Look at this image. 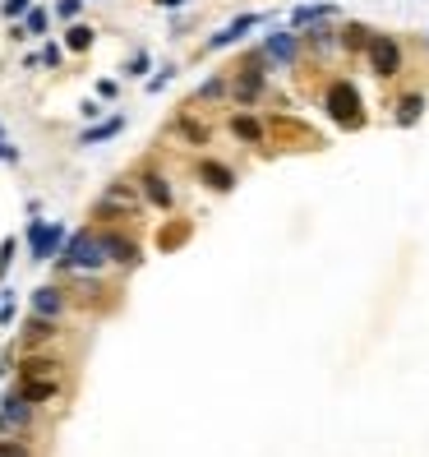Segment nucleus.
<instances>
[{
    "label": "nucleus",
    "instance_id": "1",
    "mask_svg": "<svg viewBox=\"0 0 429 457\" xmlns=\"http://www.w3.org/2000/svg\"><path fill=\"white\" fill-rule=\"evenodd\" d=\"M106 259H111V255H106V240L93 236V231L70 236V240H65V250H61V268H74V273H97Z\"/></svg>",
    "mask_w": 429,
    "mask_h": 457
},
{
    "label": "nucleus",
    "instance_id": "2",
    "mask_svg": "<svg viewBox=\"0 0 429 457\" xmlns=\"http://www.w3.org/2000/svg\"><path fill=\"white\" fill-rule=\"evenodd\" d=\"M28 250H33L37 264H42V259H61V250H65V227H61V222L33 217V227H28Z\"/></svg>",
    "mask_w": 429,
    "mask_h": 457
},
{
    "label": "nucleus",
    "instance_id": "3",
    "mask_svg": "<svg viewBox=\"0 0 429 457\" xmlns=\"http://www.w3.org/2000/svg\"><path fill=\"white\" fill-rule=\"evenodd\" d=\"M369 70H374L378 79L397 74L402 70V46H397L393 37H374V42H369Z\"/></svg>",
    "mask_w": 429,
    "mask_h": 457
},
{
    "label": "nucleus",
    "instance_id": "4",
    "mask_svg": "<svg viewBox=\"0 0 429 457\" xmlns=\"http://www.w3.org/2000/svg\"><path fill=\"white\" fill-rule=\"evenodd\" d=\"M28 421H33V402H28V393L19 388V393H9L5 402H0V434H9V430H24Z\"/></svg>",
    "mask_w": 429,
    "mask_h": 457
},
{
    "label": "nucleus",
    "instance_id": "5",
    "mask_svg": "<svg viewBox=\"0 0 429 457\" xmlns=\"http://www.w3.org/2000/svg\"><path fill=\"white\" fill-rule=\"evenodd\" d=\"M328 106H333V115L342 125H360V93L351 83H333L328 88Z\"/></svg>",
    "mask_w": 429,
    "mask_h": 457
},
{
    "label": "nucleus",
    "instance_id": "6",
    "mask_svg": "<svg viewBox=\"0 0 429 457\" xmlns=\"http://www.w3.org/2000/svg\"><path fill=\"white\" fill-rule=\"evenodd\" d=\"M263 19L259 14H240V19H231L227 28H222V33H212L208 37V51H222V46H231V42H240V37L249 33V28H259Z\"/></svg>",
    "mask_w": 429,
    "mask_h": 457
},
{
    "label": "nucleus",
    "instance_id": "7",
    "mask_svg": "<svg viewBox=\"0 0 429 457\" xmlns=\"http://www.w3.org/2000/svg\"><path fill=\"white\" fill-rule=\"evenodd\" d=\"M263 56H268L272 65H296V56H300L296 33H268V42H263Z\"/></svg>",
    "mask_w": 429,
    "mask_h": 457
},
{
    "label": "nucleus",
    "instance_id": "8",
    "mask_svg": "<svg viewBox=\"0 0 429 457\" xmlns=\"http://www.w3.org/2000/svg\"><path fill=\"white\" fill-rule=\"evenodd\" d=\"M33 309H37V314H46V319H61L65 291H61V287H37V291H33Z\"/></svg>",
    "mask_w": 429,
    "mask_h": 457
},
{
    "label": "nucleus",
    "instance_id": "9",
    "mask_svg": "<svg viewBox=\"0 0 429 457\" xmlns=\"http://www.w3.org/2000/svg\"><path fill=\"white\" fill-rule=\"evenodd\" d=\"M102 240H106V255H111L115 264H125V268L139 264V245H134V240H125V236H102Z\"/></svg>",
    "mask_w": 429,
    "mask_h": 457
},
{
    "label": "nucleus",
    "instance_id": "10",
    "mask_svg": "<svg viewBox=\"0 0 429 457\" xmlns=\"http://www.w3.org/2000/svg\"><path fill=\"white\" fill-rule=\"evenodd\" d=\"M199 180L212 185V190H231V185H236V171L222 167V162H203V167H199Z\"/></svg>",
    "mask_w": 429,
    "mask_h": 457
},
{
    "label": "nucleus",
    "instance_id": "11",
    "mask_svg": "<svg viewBox=\"0 0 429 457\" xmlns=\"http://www.w3.org/2000/svg\"><path fill=\"white\" fill-rule=\"evenodd\" d=\"M143 190H148V199L157 203V208H171V185L157 176V171H148V176H143Z\"/></svg>",
    "mask_w": 429,
    "mask_h": 457
},
{
    "label": "nucleus",
    "instance_id": "12",
    "mask_svg": "<svg viewBox=\"0 0 429 457\" xmlns=\"http://www.w3.org/2000/svg\"><path fill=\"white\" fill-rule=\"evenodd\" d=\"M120 130H125V115H111V120H102V125H93V130H83L79 143H102V139H111V134H120Z\"/></svg>",
    "mask_w": 429,
    "mask_h": 457
},
{
    "label": "nucleus",
    "instance_id": "13",
    "mask_svg": "<svg viewBox=\"0 0 429 457\" xmlns=\"http://www.w3.org/2000/svg\"><path fill=\"white\" fill-rule=\"evenodd\" d=\"M259 88H263V70H240V79H236V97H240V102H254V97H259Z\"/></svg>",
    "mask_w": 429,
    "mask_h": 457
},
{
    "label": "nucleus",
    "instance_id": "14",
    "mask_svg": "<svg viewBox=\"0 0 429 457\" xmlns=\"http://www.w3.org/2000/svg\"><path fill=\"white\" fill-rule=\"evenodd\" d=\"M420 111H425V97L420 93L402 97V102H397V125H415V120H420Z\"/></svg>",
    "mask_w": 429,
    "mask_h": 457
},
{
    "label": "nucleus",
    "instance_id": "15",
    "mask_svg": "<svg viewBox=\"0 0 429 457\" xmlns=\"http://www.w3.org/2000/svg\"><path fill=\"white\" fill-rule=\"evenodd\" d=\"M24 337H28V342H46V337H56V319L33 314V319H28V328H24Z\"/></svg>",
    "mask_w": 429,
    "mask_h": 457
},
{
    "label": "nucleus",
    "instance_id": "16",
    "mask_svg": "<svg viewBox=\"0 0 429 457\" xmlns=\"http://www.w3.org/2000/svg\"><path fill=\"white\" fill-rule=\"evenodd\" d=\"M56 365H61V361H51V356H28V361H24V379H51Z\"/></svg>",
    "mask_w": 429,
    "mask_h": 457
},
{
    "label": "nucleus",
    "instance_id": "17",
    "mask_svg": "<svg viewBox=\"0 0 429 457\" xmlns=\"http://www.w3.org/2000/svg\"><path fill=\"white\" fill-rule=\"evenodd\" d=\"M328 14H333V5H328V0H324V5H300L296 14H291V24H324Z\"/></svg>",
    "mask_w": 429,
    "mask_h": 457
},
{
    "label": "nucleus",
    "instance_id": "18",
    "mask_svg": "<svg viewBox=\"0 0 429 457\" xmlns=\"http://www.w3.org/2000/svg\"><path fill=\"white\" fill-rule=\"evenodd\" d=\"M369 42H374V37H369V28H360V24H351L342 33V46H351V51H369Z\"/></svg>",
    "mask_w": 429,
    "mask_h": 457
},
{
    "label": "nucleus",
    "instance_id": "19",
    "mask_svg": "<svg viewBox=\"0 0 429 457\" xmlns=\"http://www.w3.org/2000/svg\"><path fill=\"white\" fill-rule=\"evenodd\" d=\"M46 33V9H28L24 14V37H42Z\"/></svg>",
    "mask_w": 429,
    "mask_h": 457
},
{
    "label": "nucleus",
    "instance_id": "20",
    "mask_svg": "<svg viewBox=\"0 0 429 457\" xmlns=\"http://www.w3.org/2000/svg\"><path fill=\"white\" fill-rule=\"evenodd\" d=\"M231 130H236L240 139H249V143H259V139H263L259 120H249V115H236V120H231Z\"/></svg>",
    "mask_w": 429,
    "mask_h": 457
},
{
    "label": "nucleus",
    "instance_id": "21",
    "mask_svg": "<svg viewBox=\"0 0 429 457\" xmlns=\"http://www.w3.org/2000/svg\"><path fill=\"white\" fill-rule=\"evenodd\" d=\"M88 46H93V28H88V24H74V28H70V51H88Z\"/></svg>",
    "mask_w": 429,
    "mask_h": 457
},
{
    "label": "nucleus",
    "instance_id": "22",
    "mask_svg": "<svg viewBox=\"0 0 429 457\" xmlns=\"http://www.w3.org/2000/svg\"><path fill=\"white\" fill-rule=\"evenodd\" d=\"M333 42H337V37H333V33H328V28H324V24H319V28H314V33H309V46H314V51H333Z\"/></svg>",
    "mask_w": 429,
    "mask_h": 457
},
{
    "label": "nucleus",
    "instance_id": "23",
    "mask_svg": "<svg viewBox=\"0 0 429 457\" xmlns=\"http://www.w3.org/2000/svg\"><path fill=\"white\" fill-rule=\"evenodd\" d=\"M175 130H180V134H185V139H190V143H208V130H203V125H194V120H180V125H175Z\"/></svg>",
    "mask_w": 429,
    "mask_h": 457
},
{
    "label": "nucleus",
    "instance_id": "24",
    "mask_svg": "<svg viewBox=\"0 0 429 457\" xmlns=\"http://www.w3.org/2000/svg\"><path fill=\"white\" fill-rule=\"evenodd\" d=\"M171 79H175V65H162V74H153V79H148V93H162Z\"/></svg>",
    "mask_w": 429,
    "mask_h": 457
},
{
    "label": "nucleus",
    "instance_id": "25",
    "mask_svg": "<svg viewBox=\"0 0 429 457\" xmlns=\"http://www.w3.org/2000/svg\"><path fill=\"white\" fill-rule=\"evenodd\" d=\"M5 19H19V14H28V9H33V0H5Z\"/></svg>",
    "mask_w": 429,
    "mask_h": 457
},
{
    "label": "nucleus",
    "instance_id": "26",
    "mask_svg": "<svg viewBox=\"0 0 429 457\" xmlns=\"http://www.w3.org/2000/svg\"><path fill=\"white\" fill-rule=\"evenodd\" d=\"M0 457H33L28 443H0Z\"/></svg>",
    "mask_w": 429,
    "mask_h": 457
},
{
    "label": "nucleus",
    "instance_id": "27",
    "mask_svg": "<svg viewBox=\"0 0 429 457\" xmlns=\"http://www.w3.org/2000/svg\"><path fill=\"white\" fill-rule=\"evenodd\" d=\"M79 5H83V0H56V14H61V19H74V14H79Z\"/></svg>",
    "mask_w": 429,
    "mask_h": 457
},
{
    "label": "nucleus",
    "instance_id": "28",
    "mask_svg": "<svg viewBox=\"0 0 429 457\" xmlns=\"http://www.w3.org/2000/svg\"><path fill=\"white\" fill-rule=\"evenodd\" d=\"M37 61H42V65H51V70H56V65H61V46H42V56H37Z\"/></svg>",
    "mask_w": 429,
    "mask_h": 457
},
{
    "label": "nucleus",
    "instance_id": "29",
    "mask_svg": "<svg viewBox=\"0 0 429 457\" xmlns=\"http://www.w3.org/2000/svg\"><path fill=\"white\" fill-rule=\"evenodd\" d=\"M143 70H148V51H134V61L125 65V74H143Z\"/></svg>",
    "mask_w": 429,
    "mask_h": 457
},
{
    "label": "nucleus",
    "instance_id": "30",
    "mask_svg": "<svg viewBox=\"0 0 429 457\" xmlns=\"http://www.w3.org/2000/svg\"><path fill=\"white\" fill-rule=\"evenodd\" d=\"M222 93H227V83H222V79H208V83L199 88V97H222Z\"/></svg>",
    "mask_w": 429,
    "mask_h": 457
},
{
    "label": "nucleus",
    "instance_id": "31",
    "mask_svg": "<svg viewBox=\"0 0 429 457\" xmlns=\"http://www.w3.org/2000/svg\"><path fill=\"white\" fill-rule=\"evenodd\" d=\"M9 259H14V240H5V245H0V273L9 268Z\"/></svg>",
    "mask_w": 429,
    "mask_h": 457
},
{
    "label": "nucleus",
    "instance_id": "32",
    "mask_svg": "<svg viewBox=\"0 0 429 457\" xmlns=\"http://www.w3.org/2000/svg\"><path fill=\"white\" fill-rule=\"evenodd\" d=\"M0 162H19V148H9L5 139H0Z\"/></svg>",
    "mask_w": 429,
    "mask_h": 457
},
{
    "label": "nucleus",
    "instance_id": "33",
    "mask_svg": "<svg viewBox=\"0 0 429 457\" xmlns=\"http://www.w3.org/2000/svg\"><path fill=\"white\" fill-rule=\"evenodd\" d=\"M157 5H167V9H180V5H190V0H157Z\"/></svg>",
    "mask_w": 429,
    "mask_h": 457
},
{
    "label": "nucleus",
    "instance_id": "34",
    "mask_svg": "<svg viewBox=\"0 0 429 457\" xmlns=\"http://www.w3.org/2000/svg\"><path fill=\"white\" fill-rule=\"evenodd\" d=\"M425 42H429V33H425Z\"/></svg>",
    "mask_w": 429,
    "mask_h": 457
}]
</instances>
